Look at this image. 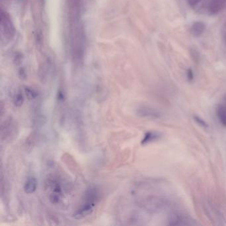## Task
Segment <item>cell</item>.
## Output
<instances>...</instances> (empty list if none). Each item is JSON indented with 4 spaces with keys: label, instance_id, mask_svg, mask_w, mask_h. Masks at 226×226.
Listing matches in <instances>:
<instances>
[{
    "label": "cell",
    "instance_id": "6da1fadb",
    "mask_svg": "<svg viewBox=\"0 0 226 226\" xmlns=\"http://www.w3.org/2000/svg\"><path fill=\"white\" fill-rule=\"evenodd\" d=\"M0 31H1V41L2 43H7L15 35V27L10 15L6 12L1 10V20H0Z\"/></svg>",
    "mask_w": 226,
    "mask_h": 226
},
{
    "label": "cell",
    "instance_id": "7a4b0ae2",
    "mask_svg": "<svg viewBox=\"0 0 226 226\" xmlns=\"http://www.w3.org/2000/svg\"><path fill=\"white\" fill-rule=\"evenodd\" d=\"M17 127L11 117L7 119L1 126L2 140H7L15 135Z\"/></svg>",
    "mask_w": 226,
    "mask_h": 226
},
{
    "label": "cell",
    "instance_id": "3957f363",
    "mask_svg": "<svg viewBox=\"0 0 226 226\" xmlns=\"http://www.w3.org/2000/svg\"><path fill=\"white\" fill-rule=\"evenodd\" d=\"M94 206H95V202L85 200L84 203L74 214V218L77 219H80L86 217L92 214Z\"/></svg>",
    "mask_w": 226,
    "mask_h": 226
},
{
    "label": "cell",
    "instance_id": "277c9868",
    "mask_svg": "<svg viewBox=\"0 0 226 226\" xmlns=\"http://www.w3.org/2000/svg\"><path fill=\"white\" fill-rule=\"evenodd\" d=\"M206 26L202 21H196L192 24L190 27L191 34L196 37H200L205 32Z\"/></svg>",
    "mask_w": 226,
    "mask_h": 226
},
{
    "label": "cell",
    "instance_id": "5b68a950",
    "mask_svg": "<svg viewBox=\"0 0 226 226\" xmlns=\"http://www.w3.org/2000/svg\"><path fill=\"white\" fill-rule=\"evenodd\" d=\"M37 181L36 178L35 177L30 176L25 181L23 189H24V191L26 194H30L35 192V190H37Z\"/></svg>",
    "mask_w": 226,
    "mask_h": 226
},
{
    "label": "cell",
    "instance_id": "8992f818",
    "mask_svg": "<svg viewBox=\"0 0 226 226\" xmlns=\"http://www.w3.org/2000/svg\"><path fill=\"white\" fill-rule=\"evenodd\" d=\"M226 3V0H211L209 5V11L211 13H216L224 6Z\"/></svg>",
    "mask_w": 226,
    "mask_h": 226
},
{
    "label": "cell",
    "instance_id": "52a82bcc",
    "mask_svg": "<svg viewBox=\"0 0 226 226\" xmlns=\"http://www.w3.org/2000/svg\"><path fill=\"white\" fill-rule=\"evenodd\" d=\"M137 114L143 117H152L156 116L157 114L154 110L147 107H140L137 110Z\"/></svg>",
    "mask_w": 226,
    "mask_h": 226
},
{
    "label": "cell",
    "instance_id": "ba28073f",
    "mask_svg": "<svg viewBox=\"0 0 226 226\" xmlns=\"http://www.w3.org/2000/svg\"><path fill=\"white\" fill-rule=\"evenodd\" d=\"M159 137V135L155 132H147L144 136L143 139L141 141V144L146 145L148 144L152 141H154Z\"/></svg>",
    "mask_w": 226,
    "mask_h": 226
},
{
    "label": "cell",
    "instance_id": "9c48e42d",
    "mask_svg": "<svg viewBox=\"0 0 226 226\" xmlns=\"http://www.w3.org/2000/svg\"><path fill=\"white\" fill-rule=\"evenodd\" d=\"M25 92L28 100H34V99H36L37 96H38V92L35 90L34 89L29 87H26L25 88Z\"/></svg>",
    "mask_w": 226,
    "mask_h": 226
},
{
    "label": "cell",
    "instance_id": "30bf717a",
    "mask_svg": "<svg viewBox=\"0 0 226 226\" xmlns=\"http://www.w3.org/2000/svg\"><path fill=\"white\" fill-rule=\"evenodd\" d=\"M23 102H24V97H23L22 92H18L13 98V104L16 107H21Z\"/></svg>",
    "mask_w": 226,
    "mask_h": 226
},
{
    "label": "cell",
    "instance_id": "8fae6325",
    "mask_svg": "<svg viewBox=\"0 0 226 226\" xmlns=\"http://www.w3.org/2000/svg\"><path fill=\"white\" fill-rule=\"evenodd\" d=\"M187 78L189 81H192L194 78V74H193L192 70L191 68L188 69L187 70Z\"/></svg>",
    "mask_w": 226,
    "mask_h": 226
},
{
    "label": "cell",
    "instance_id": "7c38bea8",
    "mask_svg": "<svg viewBox=\"0 0 226 226\" xmlns=\"http://www.w3.org/2000/svg\"><path fill=\"white\" fill-rule=\"evenodd\" d=\"M187 1L191 6H195L198 3H200L202 0H187Z\"/></svg>",
    "mask_w": 226,
    "mask_h": 226
}]
</instances>
